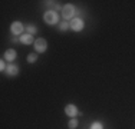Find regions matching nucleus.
Segmentation results:
<instances>
[{
    "instance_id": "1a4fd4ad",
    "label": "nucleus",
    "mask_w": 135,
    "mask_h": 129,
    "mask_svg": "<svg viewBox=\"0 0 135 129\" xmlns=\"http://www.w3.org/2000/svg\"><path fill=\"white\" fill-rule=\"evenodd\" d=\"M20 42H22L23 44H30L32 42H33V37H32V34L26 33V34H23V36L20 37Z\"/></svg>"
},
{
    "instance_id": "f8f14e48",
    "label": "nucleus",
    "mask_w": 135,
    "mask_h": 129,
    "mask_svg": "<svg viewBox=\"0 0 135 129\" xmlns=\"http://www.w3.org/2000/svg\"><path fill=\"white\" fill-rule=\"evenodd\" d=\"M78 126V121L76 119H70V122H69V128L70 129H73V128H76Z\"/></svg>"
},
{
    "instance_id": "f03ea898",
    "label": "nucleus",
    "mask_w": 135,
    "mask_h": 129,
    "mask_svg": "<svg viewBox=\"0 0 135 129\" xmlns=\"http://www.w3.org/2000/svg\"><path fill=\"white\" fill-rule=\"evenodd\" d=\"M47 47V43L45 39H36L35 40V49H36V52H45Z\"/></svg>"
},
{
    "instance_id": "9b49d317",
    "label": "nucleus",
    "mask_w": 135,
    "mask_h": 129,
    "mask_svg": "<svg viewBox=\"0 0 135 129\" xmlns=\"http://www.w3.org/2000/svg\"><path fill=\"white\" fill-rule=\"evenodd\" d=\"M36 59H37V56H36V54H29V56H27V62H29V63L36 62Z\"/></svg>"
},
{
    "instance_id": "7ed1b4c3",
    "label": "nucleus",
    "mask_w": 135,
    "mask_h": 129,
    "mask_svg": "<svg viewBox=\"0 0 135 129\" xmlns=\"http://www.w3.org/2000/svg\"><path fill=\"white\" fill-rule=\"evenodd\" d=\"M73 14H75V9H73V6L68 4V6H65V7L62 9V16L65 19H70Z\"/></svg>"
},
{
    "instance_id": "20e7f679",
    "label": "nucleus",
    "mask_w": 135,
    "mask_h": 129,
    "mask_svg": "<svg viewBox=\"0 0 135 129\" xmlns=\"http://www.w3.org/2000/svg\"><path fill=\"white\" fill-rule=\"evenodd\" d=\"M70 27H72V30L75 32H81L83 29V22L81 19H73L72 22H70Z\"/></svg>"
},
{
    "instance_id": "2eb2a0df",
    "label": "nucleus",
    "mask_w": 135,
    "mask_h": 129,
    "mask_svg": "<svg viewBox=\"0 0 135 129\" xmlns=\"http://www.w3.org/2000/svg\"><path fill=\"white\" fill-rule=\"evenodd\" d=\"M4 67H6V64H4V60H2V63H0V69H2V70H4Z\"/></svg>"
},
{
    "instance_id": "0eeeda50",
    "label": "nucleus",
    "mask_w": 135,
    "mask_h": 129,
    "mask_svg": "<svg viewBox=\"0 0 135 129\" xmlns=\"http://www.w3.org/2000/svg\"><path fill=\"white\" fill-rule=\"evenodd\" d=\"M6 72H7V75H10V76H16L17 72H19V67L15 66V64H9L7 69H6Z\"/></svg>"
},
{
    "instance_id": "9d476101",
    "label": "nucleus",
    "mask_w": 135,
    "mask_h": 129,
    "mask_svg": "<svg viewBox=\"0 0 135 129\" xmlns=\"http://www.w3.org/2000/svg\"><path fill=\"white\" fill-rule=\"evenodd\" d=\"M91 129H104V126H102V123H99V122H94V123L91 125Z\"/></svg>"
},
{
    "instance_id": "423d86ee",
    "label": "nucleus",
    "mask_w": 135,
    "mask_h": 129,
    "mask_svg": "<svg viewBox=\"0 0 135 129\" xmlns=\"http://www.w3.org/2000/svg\"><path fill=\"white\" fill-rule=\"evenodd\" d=\"M65 112L68 116H70V118H75L76 115H78V109H76L75 105H68L65 108Z\"/></svg>"
},
{
    "instance_id": "ddd939ff",
    "label": "nucleus",
    "mask_w": 135,
    "mask_h": 129,
    "mask_svg": "<svg viewBox=\"0 0 135 129\" xmlns=\"http://www.w3.org/2000/svg\"><path fill=\"white\" fill-rule=\"evenodd\" d=\"M27 32H29V34H33V33H36V27L35 26H27Z\"/></svg>"
},
{
    "instance_id": "39448f33",
    "label": "nucleus",
    "mask_w": 135,
    "mask_h": 129,
    "mask_svg": "<svg viewBox=\"0 0 135 129\" xmlns=\"http://www.w3.org/2000/svg\"><path fill=\"white\" fill-rule=\"evenodd\" d=\"M10 30H12V33H13V34H20L22 32H23V26H22L20 22H13V23H12Z\"/></svg>"
},
{
    "instance_id": "6e6552de",
    "label": "nucleus",
    "mask_w": 135,
    "mask_h": 129,
    "mask_svg": "<svg viewBox=\"0 0 135 129\" xmlns=\"http://www.w3.org/2000/svg\"><path fill=\"white\" fill-rule=\"evenodd\" d=\"M4 57H6V60L12 62V60H15V59H16V52H15L13 49H9V50L4 53Z\"/></svg>"
},
{
    "instance_id": "4468645a",
    "label": "nucleus",
    "mask_w": 135,
    "mask_h": 129,
    "mask_svg": "<svg viewBox=\"0 0 135 129\" xmlns=\"http://www.w3.org/2000/svg\"><path fill=\"white\" fill-rule=\"evenodd\" d=\"M69 26H70V24H68L66 22H63V23H60V30H66Z\"/></svg>"
},
{
    "instance_id": "f257e3e1",
    "label": "nucleus",
    "mask_w": 135,
    "mask_h": 129,
    "mask_svg": "<svg viewBox=\"0 0 135 129\" xmlns=\"http://www.w3.org/2000/svg\"><path fill=\"white\" fill-rule=\"evenodd\" d=\"M43 19L47 24H56L57 23V14L55 12H46Z\"/></svg>"
}]
</instances>
